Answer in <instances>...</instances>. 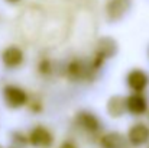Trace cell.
<instances>
[{
	"mask_svg": "<svg viewBox=\"0 0 149 148\" xmlns=\"http://www.w3.org/2000/svg\"><path fill=\"white\" fill-rule=\"evenodd\" d=\"M106 112L110 118L119 119L126 113V97L122 95H113L107 99Z\"/></svg>",
	"mask_w": 149,
	"mask_h": 148,
	"instance_id": "cell-10",
	"label": "cell"
},
{
	"mask_svg": "<svg viewBox=\"0 0 149 148\" xmlns=\"http://www.w3.org/2000/svg\"><path fill=\"white\" fill-rule=\"evenodd\" d=\"M74 125L84 131L86 134H99L103 128V122L99 116L91 112V110H87V109H83V110H78L74 116Z\"/></svg>",
	"mask_w": 149,
	"mask_h": 148,
	"instance_id": "cell-2",
	"label": "cell"
},
{
	"mask_svg": "<svg viewBox=\"0 0 149 148\" xmlns=\"http://www.w3.org/2000/svg\"><path fill=\"white\" fill-rule=\"evenodd\" d=\"M13 137H15L13 141H15L16 144H20V145L28 144V137H26V135H23V134H20V132H15Z\"/></svg>",
	"mask_w": 149,
	"mask_h": 148,
	"instance_id": "cell-13",
	"label": "cell"
},
{
	"mask_svg": "<svg viewBox=\"0 0 149 148\" xmlns=\"http://www.w3.org/2000/svg\"><path fill=\"white\" fill-rule=\"evenodd\" d=\"M52 62H51L49 60H41L39 61V64H38V71L42 74V76H47V74H49L52 73Z\"/></svg>",
	"mask_w": 149,
	"mask_h": 148,
	"instance_id": "cell-12",
	"label": "cell"
},
{
	"mask_svg": "<svg viewBox=\"0 0 149 148\" xmlns=\"http://www.w3.org/2000/svg\"><path fill=\"white\" fill-rule=\"evenodd\" d=\"M58 148H78V145L74 142V141H71V140H67V141H64L61 145Z\"/></svg>",
	"mask_w": 149,
	"mask_h": 148,
	"instance_id": "cell-14",
	"label": "cell"
},
{
	"mask_svg": "<svg viewBox=\"0 0 149 148\" xmlns=\"http://www.w3.org/2000/svg\"><path fill=\"white\" fill-rule=\"evenodd\" d=\"M149 109V102L142 93H130L126 97V112L132 116H143Z\"/></svg>",
	"mask_w": 149,
	"mask_h": 148,
	"instance_id": "cell-8",
	"label": "cell"
},
{
	"mask_svg": "<svg viewBox=\"0 0 149 148\" xmlns=\"http://www.w3.org/2000/svg\"><path fill=\"white\" fill-rule=\"evenodd\" d=\"M148 148H149V145H148Z\"/></svg>",
	"mask_w": 149,
	"mask_h": 148,
	"instance_id": "cell-17",
	"label": "cell"
},
{
	"mask_svg": "<svg viewBox=\"0 0 149 148\" xmlns=\"http://www.w3.org/2000/svg\"><path fill=\"white\" fill-rule=\"evenodd\" d=\"M126 140L130 147H143L149 144V125L145 122L132 123L127 129Z\"/></svg>",
	"mask_w": 149,
	"mask_h": 148,
	"instance_id": "cell-4",
	"label": "cell"
},
{
	"mask_svg": "<svg viewBox=\"0 0 149 148\" xmlns=\"http://www.w3.org/2000/svg\"><path fill=\"white\" fill-rule=\"evenodd\" d=\"M65 74L72 81L86 80V79H90V77L94 76L91 73L88 64H86L84 61H81L78 58H74V60H71V61L67 62V65H65Z\"/></svg>",
	"mask_w": 149,
	"mask_h": 148,
	"instance_id": "cell-7",
	"label": "cell"
},
{
	"mask_svg": "<svg viewBox=\"0 0 149 148\" xmlns=\"http://www.w3.org/2000/svg\"><path fill=\"white\" fill-rule=\"evenodd\" d=\"M28 137V144L33 148H51L54 145V134L44 125H35Z\"/></svg>",
	"mask_w": 149,
	"mask_h": 148,
	"instance_id": "cell-3",
	"label": "cell"
},
{
	"mask_svg": "<svg viewBox=\"0 0 149 148\" xmlns=\"http://www.w3.org/2000/svg\"><path fill=\"white\" fill-rule=\"evenodd\" d=\"M1 96L4 105L9 109H20L29 102L28 92L17 84H6L1 89Z\"/></svg>",
	"mask_w": 149,
	"mask_h": 148,
	"instance_id": "cell-1",
	"label": "cell"
},
{
	"mask_svg": "<svg viewBox=\"0 0 149 148\" xmlns=\"http://www.w3.org/2000/svg\"><path fill=\"white\" fill-rule=\"evenodd\" d=\"M1 64L9 70H16L25 64V52L16 45H9L0 54Z\"/></svg>",
	"mask_w": 149,
	"mask_h": 148,
	"instance_id": "cell-6",
	"label": "cell"
},
{
	"mask_svg": "<svg viewBox=\"0 0 149 148\" xmlns=\"http://www.w3.org/2000/svg\"><path fill=\"white\" fill-rule=\"evenodd\" d=\"M146 118H148V125H149V109H148V112H146Z\"/></svg>",
	"mask_w": 149,
	"mask_h": 148,
	"instance_id": "cell-15",
	"label": "cell"
},
{
	"mask_svg": "<svg viewBox=\"0 0 149 148\" xmlns=\"http://www.w3.org/2000/svg\"><path fill=\"white\" fill-rule=\"evenodd\" d=\"M123 1H119V0H113L109 6H107V13L111 19H120L122 15H123Z\"/></svg>",
	"mask_w": 149,
	"mask_h": 148,
	"instance_id": "cell-11",
	"label": "cell"
},
{
	"mask_svg": "<svg viewBox=\"0 0 149 148\" xmlns=\"http://www.w3.org/2000/svg\"><path fill=\"white\" fill-rule=\"evenodd\" d=\"M0 148H1V147H0Z\"/></svg>",
	"mask_w": 149,
	"mask_h": 148,
	"instance_id": "cell-18",
	"label": "cell"
},
{
	"mask_svg": "<svg viewBox=\"0 0 149 148\" xmlns=\"http://www.w3.org/2000/svg\"><path fill=\"white\" fill-rule=\"evenodd\" d=\"M126 86L132 93H142L149 87V74L142 68H132L126 74Z\"/></svg>",
	"mask_w": 149,
	"mask_h": 148,
	"instance_id": "cell-5",
	"label": "cell"
},
{
	"mask_svg": "<svg viewBox=\"0 0 149 148\" xmlns=\"http://www.w3.org/2000/svg\"><path fill=\"white\" fill-rule=\"evenodd\" d=\"M101 148H132L126 140V135H123L119 131H109L100 137L99 141Z\"/></svg>",
	"mask_w": 149,
	"mask_h": 148,
	"instance_id": "cell-9",
	"label": "cell"
},
{
	"mask_svg": "<svg viewBox=\"0 0 149 148\" xmlns=\"http://www.w3.org/2000/svg\"><path fill=\"white\" fill-rule=\"evenodd\" d=\"M9 1H12V3H15V1H17V0H9Z\"/></svg>",
	"mask_w": 149,
	"mask_h": 148,
	"instance_id": "cell-16",
	"label": "cell"
}]
</instances>
